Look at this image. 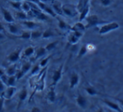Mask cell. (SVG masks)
<instances>
[{"label": "cell", "mask_w": 123, "mask_h": 112, "mask_svg": "<svg viewBox=\"0 0 123 112\" xmlns=\"http://www.w3.org/2000/svg\"><path fill=\"white\" fill-rule=\"evenodd\" d=\"M101 4L104 6H108L111 4V0H101Z\"/></svg>", "instance_id": "40"}, {"label": "cell", "mask_w": 123, "mask_h": 112, "mask_svg": "<svg viewBox=\"0 0 123 112\" xmlns=\"http://www.w3.org/2000/svg\"><path fill=\"white\" fill-rule=\"evenodd\" d=\"M62 12L64 13L65 14H67V15L70 16V17H74V15H75V11H73L72 8H70V6H68V5H64L62 7Z\"/></svg>", "instance_id": "5"}, {"label": "cell", "mask_w": 123, "mask_h": 112, "mask_svg": "<svg viewBox=\"0 0 123 112\" xmlns=\"http://www.w3.org/2000/svg\"><path fill=\"white\" fill-rule=\"evenodd\" d=\"M4 107V98H0V111L3 110Z\"/></svg>", "instance_id": "42"}, {"label": "cell", "mask_w": 123, "mask_h": 112, "mask_svg": "<svg viewBox=\"0 0 123 112\" xmlns=\"http://www.w3.org/2000/svg\"><path fill=\"white\" fill-rule=\"evenodd\" d=\"M104 102H105V105H107L108 106L111 107V108L113 109V110H116V111H119V112L121 111V110L120 109V107L118 106V105H116V104L113 103V102H111V101H108V100H105Z\"/></svg>", "instance_id": "10"}, {"label": "cell", "mask_w": 123, "mask_h": 112, "mask_svg": "<svg viewBox=\"0 0 123 112\" xmlns=\"http://www.w3.org/2000/svg\"><path fill=\"white\" fill-rule=\"evenodd\" d=\"M19 97V100H20L21 101H23V100H25L26 97H27V90H26L25 88H24V89L20 92Z\"/></svg>", "instance_id": "25"}, {"label": "cell", "mask_w": 123, "mask_h": 112, "mask_svg": "<svg viewBox=\"0 0 123 112\" xmlns=\"http://www.w3.org/2000/svg\"><path fill=\"white\" fill-rule=\"evenodd\" d=\"M88 51V48L86 46H83L82 47H81V49L79 50V57H80V56H83L84 55H85L86 53H87Z\"/></svg>", "instance_id": "26"}, {"label": "cell", "mask_w": 123, "mask_h": 112, "mask_svg": "<svg viewBox=\"0 0 123 112\" xmlns=\"http://www.w3.org/2000/svg\"><path fill=\"white\" fill-rule=\"evenodd\" d=\"M54 36V34H53L52 32H51V30H48V31H46L45 32L42 33V38H44V39H46V38H50L51 37V36Z\"/></svg>", "instance_id": "21"}, {"label": "cell", "mask_w": 123, "mask_h": 112, "mask_svg": "<svg viewBox=\"0 0 123 112\" xmlns=\"http://www.w3.org/2000/svg\"><path fill=\"white\" fill-rule=\"evenodd\" d=\"M3 91H4V84L3 83L2 80H0V93Z\"/></svg>", "instance_id": "41"}, {"label": "cell", "mask_w": 123, "mask_h": 112, "mask_svg": "<svg viewBox=\"0 0 123 112\" xmlns=\"http://www.w3.org/2000/svg\"><path fill=\"white\" fill-rule=\"evenodd\" d=\"M24 24L27 26V28H29V29H31V30L36 28V24H35L34 22H32V21H25Z\"/></svg>", "instance_id": "28"}, {"label": "cell", "mask_w": 123, "mask_h": 112, "mask_svg": "<svg viewBox=\"0 0 123 112\" xmlns=\"http://www.w3.org/2000/svg\"><path fill=\"white\" fill-rule=\"evenodd\" d=\"M32 111H33V112H35V111H41V110H38V108H34V109L32 110Z\"/></svg>", "instance_id": "45"}, {"label": "cell", "mask_w": 123, "mask_h": 112, "mask_svg": "<svg viewBox=\"0 0 123 112\" xmlns=\"http://www.w3.org/2000/svg\"><path fill=\"white\" fill-rule=\"evenodd\" d=\"M41 36H42V33L39 32V31H33V32H31V38L32 39H37V38L41 37Z\"/></svg>", "instance_id": "29"}, {"label": "cell", "mask_w": 123, "mask_h": 112, "mask_svg": "<svg viewBox=\"0 0 123 112\" xmlns=\"http://www.w3.org/2000/svg\"><path fill=\"white\" fill-rule=\"evenodd\" d=\"M86 92H87L88 93H89V95H94L96 94V91L94 88H86Z\"/></svg>", "instance_id": "32"}, {"label": "cell", "mask_w": 123, "mask_h": 112, "mask_svg": "<svg viewBox=\"0 0 123 112\" xmlns=\"http://www.w3.org/2000/svg\"><path fill=\"white\" fill-rule=\"evenodd\" d=\"M48 61H49V57H47V58H46V59L42 60V61H41V62L40 63V66H41V67H45L46 65V63H47Z\"/></svg>", "instance_id": "38"}, {"label": "cell", "mask_w": 123, "mask_h": 112, "mask_svg": "<svg viewBox=\"0 0 123 112\" xmlns=\"http://www.w3.org/2000/svg\"><path fill=\"white\" fill-rule=\"evenodd\" d=\"M11 5L13 6L14 8H15V9H21V4L19 1H14V2H11L10 3Z\"/></svg>", "instance_id": "30"}, {"label": "cell", "mask_w": 123, "mask_h": 112, "mask_svg": "<svg viewBox=\"0 0 123 112\" xmlns=\"http://www.w3.org/2000/svg\"><path fill=\"white\" fill-rule=\"evenodd\" d=\"M31 68V64L30 62H25L24 65L22 66V68H21V71L23 72V73L25 74L26 73H28V72L30 71V69Z\"/></svg>", "instance_id": "18"}, {"label": "cell", "mask_w": 123, "mask_h": 112, "mask_svg": "<svg viewBox=\"0 0 123 112\" xmlns=\"http://www.w3.org/2000/svg\"><path fill=\"white\" fill-rule=\"evenodd\" d=\"M5 74V73H4V70L2 69V68H0V78L2 76H4V75Z\"/></svg>", "instance_id": "43"}, {"label": "cell", "mask_w": 123, "mask_h": 112, "mask_svg": "<svg viewBox=\"0 0 123 112\" xmlns=\"http://www.w3.org/2000/svg\"><path fill=\"white\" fill-rule=\"evenodd\" d=\"M39 1H41L42 3H46L48 1H54V0H39Z\"/></svg>", "instance_id": "44"}, {"label": "cell", "mask_w": 123, "mask_h": 112, "mask_svg": "<svg viewBox=\"0 0 123 112\" xmlns=\"http://www.w3.org/2000/svg\"><path fill=\"white\" fill-rule=\"evenodd\" d=\"M15 87L14 86H9V88H7V89L5 90V92H4V97H5L6 99H11L13 97V95H14V93H15Z\"/></svg>", "instance_id": "2"}, {"label": "cell", "mask_w": 123, "mask_h": 112, "mask_svg": "<svg viewBox=\"0 0 123 112\" xmlns=\"http://www.w3.org/2000/svg\"><path fill=\"white\" fill-rule=\"evenodd\" d=\"M77 102H78V105L80 107H82V108H85L86 107L87 102H86L85 98L83 97L82 95H79V97H78V99H77Z\"/></svg>", "instance_id": "12"}, {"label": "cell", "mask_w": 123, "mask_h": 112, "mask_svg": "<svg viewBox=\"0 0 123 112\" xmlns=\"http://www.w3.org/2000/svg\"><path fill=\"white\" fill-rule=\"evenodd\" d=\"M53 9H54L55 13H56V14H62V9L60 3H55L54 5H53Z\"/></svg>", "instance_id": "15"}, {"label": "cell", "mask_w": 123, "mask_h": 112, "mask_svg": "<svg viewBox=\"0 0 123 112\" xmlns=\"http://www.w3.org/2000/svg\"><path fill=\"white\" fill-rule=\"evenodd\" d=\"M62 67L59 68L58 70L54 72L52 76V80H53V83H56L62 78Z\"/></svg>", "instance_id": "3"}, {"label": "cell", "mask_w": 123, "mask_h": 112, "mask_svg": "<svg viewBox=\"0 0 123 112\" xmlns=\"http://www.w3.org/2000/svg\"><path fill=\"white\" fill-rule=\"evenodd\" d=\"M120 102H121V104L123 105V100H120Z\"/></svg>", "instance_id": "47"}, {"label": "cell", "mask_w": 123, "mask_h": 112, "mask_svg": "<svg viewBox=\"0 0 123 112\" xmlns=\"http://www.w3.org/2000/svg\"><path fill=\"white\" fill-rule=\"evenodd\" d=\"M87 5H89L88 4V0H80L79 3V5H78V9L81 12Z\"/></svg>", "instance_id": "16"}, {"label": "cell", "mask_w": 123, "mask_h": 112, "mask_svg": "<svg viewBox=\"0 0 123 112\" xmlns=\"http://www.w3.org/2000/svg\"><path fill=\"white\" fill-rule=\"evenodd\" d=\"M39 66H36V67H34V68H32V70H31V74H36V73H37L38 71H39Z\"/></svg>", "instance_id": "39"}, {"label": "cell", "mask_w": 123, "mask_h": 112, "mask_svg": "<svg viewBox=\"0 0 123 112\" xmlns=\"http://www.w3.org/2000/svg\"><path fill=\"white\" fill-rule=\"evenodd\" d=\"M79 78L78 76V74H73L70 78V88H74L79 83Z\"/></svg>", "instance_id": "9"}, {"label": "cell", "mask_w": 123, "mask_h": 112, "mask_svg": "<svg viewBox=\"0 0 123 112\" xmlns=\"http://www.w3.org/2000/svg\"><path fill=\"white\" fill-rule=\"evenodd\" d=\"M14 1H20V0H14Z\"/></svg>", "instance_id": "48"}, {"label": "cell", "mask_w": 123, "mask_h": 112, "mask_svg": "<svg viewBox=\"0 0 123 112\" xmlns=\"http://www.w3.org/2000/svg\"><path fill=\"white\" fill-rule=\"evenodd\" d=\"M22 8L25 11H27V12L31 10V5H30V4H28V3H25L22 5Z\"/></svg>", "instance_id": "35"}, {"label": "cell", "mask_w": 123, "mask_h": 112, "mask_svg": "<svg viewBox=\"0 0 123 112\" xmlns=\"http://www.w3.org/2000/svg\"><path fill=\"white\" fill-rule=\"evenodd\" d=\"M2 10H3V14H4V19H5L8 23H13L14 22V18H13L12 14H11L10 13L4 9H2Z\"/></svg>", "instance_id": "6"}, {"label": "cell", "mask_w": 123, "mask_h": 112, "mask_svg": "<svg viewBox=\"0 0 123 112\" xmlns=\"http://www.w3.org/2000/svg\"><path fill=\"white\" fill-rule=\"evenodd\" d=\"M17 16H18V18L20 19H27V15H26L25 13H24V12L17 13Z\"/></svg>", "instance_id": "33"}, {"label": "cell", "mask_w": 123, "mask_h": 112, "mask_svg": "<svg viewBox=\"0 0 123 112\" xmlns=\"http://www.w3.org/2000/svg\"><path fill=\"white\" fill-rule=\"evenodd\" d=\"M87 20H88L87 27L94 26L98 23V17L95 15V14H94V15H90V16H89V17L87 18Z\"/></svg>", "instance_id": "4"}, {"label": "cell", "mask_w": 123, "mask_h": 112, "mask_svg": "<svg viewBox=\"0 0 123 112\" xmlns=\"http://www.w3.org/2000/svg\"><path fill=\"white\" fill-rule=\"evenodd\" d=\"M34 51H35L34 48L30 46V47H28L25 49V52H24V55L25 56H31V55H32L33 53H34Z\"/></svg>", "instance_id": "22"}, {"label": "cell", "mask_w": 123, "mask_h": 112, "mask_svg": "<svg viewBox=\"0 0 123 112\" xmlns=\"http://www.w3.org/2000/svg\"><path fill=\"white\" fill-rule=\"evenodd\" d=\"M32 12H33V14H34V15L36 16L37 19H41V20H46V19H47V17H46V14H43V13H41V12H40L39 9H32Z\"/></svg>", "instance_id": "7"}, {"label": "cell", "mask_w": 123, "mask_h": 112, "mask_svg": "<svg viewBox=\"0 0 123 112\" xmlns=\"http://www.w3.org/2000/svg\"><path fill=\"white\" fill-rule=\"evenodd\" d=\"M19 52H20L19 50V51H14V52H12L10 55H9L8 59H9L10 62H14L18 61V60L19 59Z\"/></svg>", "instance_id": "8"}, {"label": "cell", "mask_w": 123, "mask_h": 112, "mask_svg": "<svg viewBox=\"0 0 123 112\" xmlns=\"http://www.w3.org/2000/svg\"><path fill=\"white\" fill-rule=\"evenodd\" d=\"M16 80H17V78H16L15 75H11V76H9V78H8L7 84L9 85V86H14V84H15V83H16Z\"/></svg>", "instance_id": "14"}, {"label": "cell", "mask_w": 123, "mask_h": 112, "mask_svg": "<svg viewBox=\"0 0 123 112\" xmlns=\"http://www.w3.org/2000/svg\"><path fill=\"white\" fill-rule=\"evenodd\" d=\"M89 6L87 5L80 12V16H79V21H82L83 19H85L86 16H87V14H88V13H89Z\"/></svg>", "instance_id": "11"}, {"label": "cell", "mask_w": 123, "mask_h": 112, "mask_svg": "<svg viewBox=\"0 0 123 112\" xmlns=\"http://www.w3.org/2000/svg\"><path fill=\"white\" fill-rule=\"evenodd\" d=\"M73 30L75 31H84V30H85V27H84L81 23H78V24H76L75 25H74V27Z\"/></svg>", "instance_id": "20"}, {"label": "cell", "mask_w": 123, "mask_h": 112, "mask_svg": "<svg viewBox=\"0 0 123 112\" xmlns=\"http://www.w3.org/2000/svg\"><path fill=\"white\" fill-rule=\"evenodd\" d=\"M3 37H4V36H3V35L1 34V33H0V39H2Z\"/></svg>", "instance_id": "46"}, {"label": "cell", "mask_w": 123, "mask_h": 112, "mask_svg": "<svg viewBox=\"0 0 123 112\" xmlns=\"http://www.w3.org/2000/svg\"><path fill=\"white\" fill-rule=\"evenodd\" d=\"M58 25L61 29H66L67 28V25L64 22L63 20H59V23H58Z\"/></svg>", "instance_id": "36"}, {"label": "cell", "mask_w": 123, "mask_h": 112, "mask_svg": "<svg viewBox=\"0 0 123 112\" xmlns=\"http://www.w3.org/2000/svg\"><path fill=\"white\" fill-rule=\"evenodd\" d=\"M46 47H40V48H38L37 51H36V58L41 57V56H44V55L46 54Z\"/></svg>", "instance_id": "17"}, {"label": "cell", "mask_w": 123, "mask_h": 112, "mask_svg": "<svg viewBox=\"0 0 123 112\" xmlns=\"http://www.w3.org/2000/svg\"><path fill=\"white\" fill-rule=\"evenodd\" d=\"M47 99L50 102H54L55 101V100H56V93H55V91H54L53 88H51V90L48 92Z\"/></svg>", "instance_id": "13"}, {"label": "cell", "mask_w": 123, "mask_h": 112, "mask_svg": "<svg viewBox=\"0 0 123 112\" xmlns=\"http://www.w3.org/2000/svg\"><path fill=\"white\" fill-rule=\"evenodd\" d=\"M24 74L25 73H23L22 71H19V72H17V73L15 74V76H16V78H17V80H19V79H20L21 78H22L23 76H24Z\"/></svg>", "instance_id": "37"}, {"label": "cell", "mask_w": 123, "mask_h": 112, "mask_svg": "<svg viewBox=\"0 0 123 112\" xmlns=\"http://www.w3.org/2000/svg\"><path fill=\"white\" fill-rule=\"evenodd\" d=\"M44 10L46 11V13H48V14H51V16H53V17H54V16L56 15V14H55V13L53 12L52 9H51V8L47 7V6H46V7L44 8Z\"/></svg>", "instance_id": "31"}, {"label": "cell", "mask_w": 123, "mask_h": 112, "mask_svg": "<svg viewBox=\"0 0 123 112\" xmlns=\"http://www.w3.org/2000/svg\"><path fill=\"white\" fill-rule=\"evenodd\" d=\"M16 73V67L15 66H13L10 67L7 69V74L9 76H11V75H15Z\"/></svg>", "instance_id": "23"}, {"label": "cell", "mask_w": 123, "mask_h": 112, "mask_svg": "<svg viewBox=\"0 0 123 112\" xmlns=\"http://www.w3.org/2000/svg\"><path fill=\"white\" fill-rule=\"evenodd\" d=\"M20 37L22 38V39L28 40V39H30V38H31V33H30V32H24L22 35H21Z\"/></svg>", "instance_id": "34"}, {"label": "cell", "mask_w": 123, "mask_h": 112, "mask_svg": "<svg viewBox=\"0 0 123 112\" xmlns=\"http://www.w3.org/2000/svg\"><path fill=\"white\" fill-rule=\"evenodd\" d=\"M118 28H119V24L116 22H113V23L107 24V25H103L102 27H100L99 32L100 35H104L108 32H111V31H114V30L118 29Z\"/></svg>", "instance_id": "1"}, {"label": "cell", "mask_w": 123, "mask_h": 112, "mask_svg": "<svg viewBox=\"0 0 123 112\" xmlns=\"http://www.w3.org/2000/svg\"><path fill=\"white\" fill-rule=\"evenodd\" d=\"M9 32L12 33V34H17L18 33V28L14 25H9Z\"/></svg>", "instance_id": "24"}, {"label": "cell", "mask_w": 123, "mask_h": 112, "mask_svg": "<svg viewBox=\"0 0 123 112\" xmlns=\"http://www.w3.org/2000/svg\"><path fill=\"white\" fill-rule=\"evenodd\" d=\"M58 43V41H55V42H52V43H50V44H48L47 46H46V51H51V50H53L55 47H56V44Z\"/></svg>", "instance_id": "27"}, {"label": "cell", "mask_w": 123, "mask_h": 112, "mask_svg": "<svg viewBox=\"0 0 123 112\" xmlns=\"http://www.w3.org/2000/svg\"><path fill=\"white\" fill-rule=\"evenodd\" d=\"M79 38H78L74 34H72L68 36V41L70 43H72V44H75V43H77L78 41H79Z\"/></svg>", "instance_id": "19"}]
</instances>
